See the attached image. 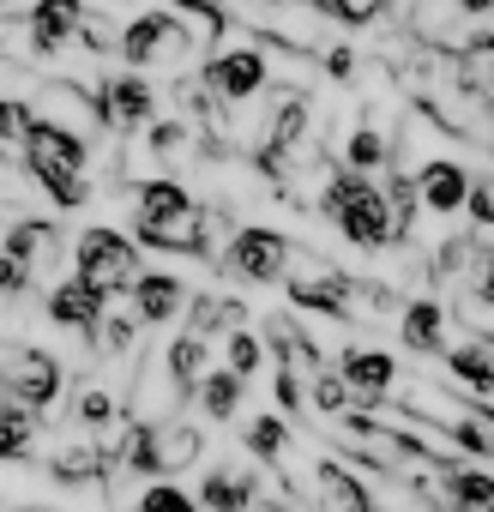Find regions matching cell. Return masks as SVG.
I'll list each match as a JSON object with an SVG mask.
<instances>
[{"label":"cell","instance_id":"obj_1","mask_svg":"<svg viewBox=\"0 0 494 512\" xmlns=\"http://www.w3.org/2000/svg\"><path fill=\"white\" fill-rule=\"evenodd\" d=\"M19 151H25V175L43 181V193H49L55 205H67V211L85 205V139H79L73 127H55V121L31 115Z\"/></svg>","mask_w":494,"mask_h":512},{"label":"cell","instance_id":"obj_2","mask_svg":"<svg viewBox=\"0 0 494 512\" xmlns=\"http://www.w3.org/2000/svg\"><path fill=\"white\" fill-rule=\"evenodd\" d=\"M139 272H145L139 266V241L121 235V229H109V223H91L79 235V247H73V278L97 284L103 296H121Z\"/></svg>","mask_w":494,"mask_h":512},{"label":"cell","instance_id":"obj_3","mask_svg":"<svg viewBox=\"0 0 494 512\" xmlns=\"http://www.w3.org/2000/svg\"><path fill=\"white\" fill-rule=\"evenodd\" d=\"M272 85V55L254 49V43H235V49H217L199 73V91L217 103V109H235V103H254L260 91Z\"/></svg>","mask_w":494,"mask_h":512},{"label":"cell","instance_id":"obj_4","mask_svg":"<svg viewBox=\"0 0 494 512\" xmlns=\"http://www.w3.org/2000/svg\"><path fill=\"white\" fill-rule=\"evenodd\" d=\"M290 235H278V229H260V223H247V229H235L229 241H223V253L211 266H223L229 278H241V284H284V266H290Z\"/></svg>","mask_w":494,"mask_h":512},{"label":"cell","instance_id":"obj_5","mask_svg":"<svg viewBox=\"0 0 494 512\" xmlns=\"http://www.w3.org/2000/svg\"><path fill=\"white\" fill-rule=\"evenodd\" d=\"M61 386H67V374H61V362H55L49 350L13 344L7 362H0V398L19 404V410H31V416H43V410L61 398Z\"/></svg>","mask_w":494,"mask_h":512},{"label":"cell","instance_id":"obj_6","mask_svg":"<svg viewBox=\"0 0 494 512\" xmlns=\"http://www.w3.org/2000/svg\"><path fill=\"white\" fill-rule=\"evenodd\" d=\"M97 109H103V127H115V133H139V127H151L157 121V85L145 79V73H109L103 85H97Z\"/></svg>","mask_w":494,"mask_h":512},{"label":"cell","instance_id":"obj_7","mask_svg":"<svg viewBox=\"0 0 494 512\" xmlns=\"http://www.w3.org/2000/svg\"><path fill=\"white\" fill-rule=\"evenodd\" d=\"M7 260H19L25 272H31V284H43L61 260H67V241H61V223H49V217H13L7 223Z\"/></svg>","mask_w":494,"mask_h":512},{"label":"cell","instance_id":"obj_8","mask_svg":"<svg viewBox=\"0 0 494 512\" xmlns=\"http://www.w3.org/2000/svg\"><path fill=\"white\" fill-rule=\"evenodd\" d=\"M79 25H85V0H37L31 19H25V49L31 55H67L79 43Z\"/></svg>","mask_w":494,"mask_h":512},{"label":"cell","instance_id":"obj_9","mask_svg":"<svg viewBox=\"0 0 494 512\" xmlns=\"http://www.w3.org/2000/svg\"><path fill=\"white\" fill-rule=\"evenodd\" d=\"M181 308H187V284L175 272H139L127 284V314L139 326H169V320H181Z\"/></svg>","mask_w":494,"mask_h":512},{"label":"cell","instance_id":"obj_10","mask_svg":"<svg viewBox=\"0 0 494 512\" xmlns=\"http://www.w3.org/2000/svg\"><path fill=\"white\" fill-rule=\"evenodd\" d=\"M193 500H199V512H254V500H260V470H254V464H211Z\"/></svg>","mask_w":494,"mask_h":512},{"label":"cell","instance_id":"obj_11","mask_svg":"<svg viewBox=\"0 0 494 512\" xmlns=\"http://www.w3.org/2000/svg\"><path fill=\"white\" fill-rule=\"evenodd\" d=\"M464 193H470V169H464L458 157H428V163L416 169V199H422V211L458 217V211H464Z\"/></svg>","mask_w":494,"mask_h":512},{"label":"cell","instance_id":"obj_12","mask_svg":"<svg viewBox=\"0 0 494 512\" xmlns=\"http://www.w3.org/2000/svg\"><path fill=\"white\" fill-rule=\"evenodd\" d=\"M338 374L350 380L356 404L368 410V404H386V392H392V380H398V362H392L386 350H374V344H350V350L338 356Z\"/></svg>","mask_w":494,"mask_h":512},{"label":"cell","instance_id":"obj_13","mask_svg":"<svg viewBox=\"0 0 494 512\" xmlns=\"http://www.w3.org/2000/svg\"><path fill=\"white\" fill-rule=\"evenodd\" d=\"M103 308H109V296H103L97 284H85V278H61V284L49 290V320H55L61 332L91 338V326L103 320Z\"/></svg>","mask_w":494,"mask_h":512},{"label":"cell","instance_id":"obj_14","mask_svg":"<svg viewBox=\"0 0 494 512\" xmlns=\"http://www.w3.org/2000/svg\"><path fill=\"white\" fill-rule=\"evenodd\" d=\"M157 356H163V374H169L175 398H181V404H193V392H199V380H205V368H211V338L181 332V338H169Z\"/></svg>","mask_w":494,"mask_h":512},{"label":"cell","instance_id":"obj_15","mask_svg":"<svg viewBox=\"0 0 494 512\" xmlns=\"http://www.w3.org/2000/svg\"><path fill=\"white\" fill-rule=\"evenodd\" d=\"M398 332L416 356H446V308L434 296H416L398 308Z\"/></svg>","mask_w":494,"mask_h":512},{"label":"cell","instance_id":"obj_16","mask_svg":"<svg viewBox=\"0 0 494 512\" xmlns=\"http://www.w3.org/2000/svg\"><path fill=\"white\" fill-rule=\"evenodd\" d=\"M157 428V470L163 476H181L187 464H199V452H205V434L193 428V422H181V416H163V422H151Z\"/></svg>","mask_w":494,"mask_h":512},{"label":"cell","instance_id":"obj_17","mask_svg":"<svg viewBox=\"0 0 494 512\" xmlns=\"http://www.w3.org/2000/svg\"><path fill=\"white\" fill-rule=\"evenodd\" d=\"M181 332H199V338H217V332H229V326H241L247 320V302L241 296H187V308H181Z\"/></svg>","mask_w":494,"mask_h":512},{"label":"cell","instance_id":"obj_18","mask_svg":"<svg viewBox=\"0 0 494 512\" xmlns=\"http://www.w3.org/2000/svg\"><path fill=\"white\" fill-rule=\"evenodd\" d=\"M241 392H247V380H235L229 368H205V380H199L193 404H199L211 422H229V416L241 410Z\"/></svg>","mask_w":494,"mask_h":512},{"label":"cell","instance_id":"obj_19","mask_svg":"<svg viewBox=\"0 0 494 512\" xmlns=\"http://www.w3.org/2000/svg\"><path fill=\"white\" fill-rule=\"evenodd\" d=\"M344 169H356V175H380V169H392V139H386L374 121H362V127L350 133V145H344Z\"/></svg>","mask_w":494,"mask_h":512},{"label":"cell","instance_id":"obj_20","mask_svg":"<svg viewBox=\"0 0 494 512\" xmlns=\"http://www.w3.org/2000/svg\"><path fill=\"white\" fill-rule=\"evenodd\" d=\"M241 440H247V452H254L260 464H272V470L290 458V422H284V416H272V410L247 422V428H241Z\"/></svg>","mask_w":494,"mask_h":512},{"label":"cell","instance_id":"obj_21","mask_svg":"<svg viewBox=\"0 0 494 512\" xmlns=\"http://www.w3.org/2000/svg\"><path fill=\"white\" fill-rule=\"evenodd\" d=\"M223 368H229L235 380H254V374L266 368V338L247 332V326H229V332H223Z\"/></svg>","mask_w":494,"mask_h":512},{"label":"cell","instance_id":"obj_22","mask_svg":"<svg viewBox=\"0 0 494 512\" xmlns=\"http://www.w3.org/2000/svg\"><path fill=\"white\" fill-rule=\"evenodd\" d=\"M350 404H356V392H350V380H344L338 368H314V374H308V410H320V416H350Z\"/></svg>","mask_w":494,"mask_h":512},{"label":"cell","instance_id":"obj_23","mask_svg":"<svg viewBox=\"0 0 494 512\" xmlns=\"http://www.w3.org/2000/svg\"><path fill=\"white\" fill-rule=\"evenodd\" d=\"M37 446V416L31 410H19V404H7L0 398V464H13V458H25Z\"/></svg>","mask_w":494,"mask_h":512},{"label":"cell","instance_id":"obj_24","mask_svg":"<svg viewBox=\"0 0 494 512\" xmlns=\"http://www.w3.org/2000/svg\"><path fill=\"white\" fill-rule=\"evenodd\" d=\"M446 488H452L458 512H494V476H488V470H464V464H452V470H446Z\"/></svg>","mask_w":494,"mask_h":512},{"label":"cell","instance_id":"obj_25","mask_svg":"<svg viewBox=\"0 0 494 512\" xmlns=\"http://www.w3.org/2000/svg\"><path fill=\"white\" fill-rule=\"evenodd\" d=\"M109 422H121V398L109 386H85L73 398V428H109Z\"/></svg>","mask_w":494,"mask_h":512},{"label":"cell","instance_id":"obj_26","mask_svg":"<svg viewBox=\"0 0 494 512\" xmlns=\"http://www.w3.org/2000/svg\"><path fill=\"white\" fill-rule=\"evenodd\" d=\"M139 512H199V500H193V494H187L181 482H163V476H157V482L145 488Z\"/></svg>","mask_w":494,"mask_h":512},{"label":"cell","instance_id":"obj_27","mask_svg":"<svg viewBox=\"0 0 494 512\" xmlns=\"http://www.w3.org/2000/svg\"><path fill=\"white\" fill-rule=\"evenodd\" d=\"M464 217H470V229H494V175H470Z\"/></svg>","mask_w":494,"mask_h":512},{"label":"cell","instance_id":"obj_28","mask_svg":"<svg viewBox=\"0 0 494 512\" xmlns=\"http://www.w3.org/2000/svg\"><path fill=\"white\" fill-rule=\"evenodd\" d=\"M187 139H193V127H187L181 115L151 121V151H157V157H181V151H187Z\"/></svg>","mask_w":494,"mask_h":512},{"label":"cell","instance_id":"obj_29","mask_svg":"<svg viewBox=\"0 0 494 512\" xmlns=\"http://www.w3.org/2000/svg\"><path fill=\"white\" fill-rule=\"evenodd\" d=\"M31 127V103H13V97H0V145H19Z\"/></svg>","mask_w":494,"mask_h":512},{"label":"cell","instance_id":"obj_30","mask_svg":"<svg viewBox=\"0 0 494 512\" xmlns=\"http://www.w3.org/2000/svg\"><path fill=\"white\" fill-rule=\"evenodd\" d=\"M37 284H31V272L19 266V260H7V253H0V302H19V296H31Z\"/></svg>","mask_w":494,"mask_h":512},{"label":"cell","instance_id":"obj_31","mask_svg":"<svg viewBox=\"0 0 494 512\" xmlns=\"http://www.w3.org/2000/svg\"><path fill=\"white\" fill-rule=\"evenodd\" d=\"M320 67H326V79H332V85H350V79H356V49H344V43H338V49H326V61H320Z\"/></svg>","mask_w":494,"mask_h":512},{"label":"cell","instance_id":"obj_32","mask_svg":"<svg viewBox=\"0 0 494 512\" xmlns=\"http://www.w3.org/2000/svg\"><path fill=\"white\" fill-rule=\"evenodd\" d=\"M350 512H380V500H362V506H350Z\"/></svg>","mask_w":494,"mask_h":512},{"label":"cell","instance_id":"obj_33","mask_svg":"<svg viewBox=\"0 0 494 512\" xmlns=\"http://www.w3.org/2000/svg\"><path fill=\"white\" fill-rule=\"evenodd\" d=\"M0 7H7V0H0Z\"/></svg>","mask_w":494,"mask_h":512}]
</instances>
